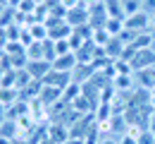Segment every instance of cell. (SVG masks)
Returning <instances> with one entry per match:
<instances>
[{"instance_id": "cell-1", "label": "cell", "mask_w": 155, "mask_h": 144, "mask_svg": "<svg viewBox=\"0 0 155 144\" xmlns=\"http://www.w3.org/2000/svg\"><path fill=\"white\" fill-rule=\"evenodd\" d=\"M124 29H129V31H134V34L148 31V29H150V15L141 10V12H136V15L124 17Z\"/></svg>"}, {"instance_id": "cell-2", "label": "cell", "mask_w": 155, "mask_h": 144, "mask_svg": "<svg viewBox=\"0 0 155 144\" xmlns=\"http://www.w3.org/2000/svg\"><path fill=\"white\" fill-rule=\"evenodd\" d=\"M67 24L72 29H79V26H88L91 24V10L84 7V5H77L67 12Z\"/></svg>"}, {"instance_id": "cell-3", "label": "cell", "mask_w": 155, "mask_h": 144, "mask_svg": "<svg viewBox=\"0 0 155 144\" xmlns=\"http://www.w3.org/2000/svg\"><path fill=\"white\" fill-rule=\"evenodd\" d=\"M48 137L55 144H64L67 139H72V127L64 123V120H53L48 125Z\"/></svg>"}, {"instance_id": "cell-4", "label": "cell", "mask_w": 155, "mask_h": 144, "mask_svg": "<svg viewBox=\"0 0 155 144\" xmlns=\"http://www.w3.org/2000/svg\"><path fill=\"white\" fill-rule=\"evenodd\" d=\"M131 67L134 72H141V70H148V67H155V53L153 48H143V51H136V55L131 58Z\"/></svg>"}, {"instance_id": "cell-5", "label": "cell", "mask_w": 155, "mask_h": 144, "mask_svg": "<svg viewBox=\"0 0 155 144\" xmlns=\"http://www.w3.org/2000/svg\"><path fill=\"white\" fill-rule=\"evenodd\" d=\"M26 70H29V75H31L34 79L43 82V77L53 70V62L50 60H29L26 62Z\"/></svg>"}, {"instance_id": "cell-6", "label": "cell", "mask_w": 155, "mask_h": 144, "mask_svg": "<svg viewBox=\"0 0 155 144\" xmlns=\"http://www.w3.org/2000/svg\"><path fill=\"white\" fill-rule=\"evenodd\" d=\"M69 82H72V72H60V70H50V72L43 77V84L58 86V89H64Z\"/></svg>"}, {"instance_id": "cell-7", "label": "cell", "mask_w": 155, "mask_h": 144, "mask_svg": "<svg viewBox=\"0 0 155 144\" xmlns=\"http://www.w3.org/2000/svg\"><path fill=\"white\" fill-rule=\"evenodd\" d=\"M60 99H62V89L43 84V89H41V96H38V101H41V103H45V106L50 108V106H53V103H58Z\"/></svg>"}, {"instance_id": "cell-8", "label": "cell", "mask_w": 155, "mask_h": 144, "mask_svg": "<svg viewBox=\"0 0 155 144\" xmlns=\"http://www.w3.org/2000/svg\"><path fill=\"white\" fill-rule=\"evenodd\" d=\"M79 65L77 55L74 53H69V55H60L53 60V70H60V72H74V67Z\"/></svg>"}, {"instance_id": "cell-9", "label": "cell", "mask_w": 155, "mask_h": 144, "mask_svg": "<svg viewBox=\"0 0 155 144\" xmlns=\"http://www.w3.org/2000/svg\"><path fill=\"white\" fill-rule=\"evenodd\" d=\"M136 82H138V86L141 89H146V91H153L155 89V67H148V70H141V72H134Z\"/></svg>"}, {"instance_id": "cell-10", "label": "cell", "mask_w": 155, "mask_h": 144, "mask_svg": "<svg viewBox=\"0 0 155 144\" xmlns=\"http://www.w3.org/2000/svg\"><path fill=\"white\" fill-rule=\"evenodd\" d=\"M122 53H124V43L119 41L117 36H112L110 41L105 43V55H107L110 60H117V58H122Z\"/></svg>"}, {"instance_id": "cell-11", "label": "cell", "mask_w": 155, "mask_h": 144, "mask_svg": "<svg viewBox=\"0 0 155 144\" xmlns=\"http://www.w3.org/2000/svg\"><path fill=\"white\" fill-rule=\"evenodd\" d=\"M81 94H84V84L74 82V79H72V82H69L64 89H62V99H64L67 103H72L77 96H81Z\"/></svg>"}, {"instance_id": "cell-12", "label": "cell", "mask_w": 155, "mask_h": 144, "mask_svg": "<svg viewBox=\"0 0 155 144\" xmlns=\"http://www.w3.org/2000/svg\"><path fill=\"white\" fill-rule=\"evenodd\" d=\"M117 91H122V94H129V91H134V77L131 75H117L115 79H112Z\"/></svg>"}, {"instance_id": "cell-13", "label": "cell", "mask_w": 155, "mask_h": 144, "mask_svg": "<svg viewBox=\"0 0 155 144\" xmlns=\"http://www.w3.org/2000/svg\"><path fill=\"white\" fill-rule=\"evenodd\" d=\"M15 101H19V89H10V86H0V106H12Z\"/></svg>"}, {"instance_id": "cell-14", "label": "cell", "mask_w": 155, "mask_h": 144, "mask_svg": "<svg viewBox=\"0 0 155 144\" xmlns=\"http://www.w3.org/2000/svg\"><path fill=\"white\" fill-rule=\"evenodd\" d=\"M29 60H45V41H34L26 48Z\"/></svg>"}, {"instance_id": "cell-15", "label": "cell", "mask_w": 155, "mask_h": 144, "mask_svg": "<svg viewBox=\"0 0 155 144\" xmlns=\"http://www.w3.org/2000/svg\"><path fill=\"white\" fill-rule=\"evenodd\" d=\"M110 36H119L122 31H124V19L122 17H107V22H105V26H103Z\"/></svg>"}, {"instance_id": "cell-16", "label": "cell", "mask_w": 155, "mask_h": 144, "mask_svg": "<svg viewBox=\"0 0 155 144\" xmlns=\"http://www.w3.org/2000/svg\"><path fill=\"white\" fill-rule=\"evenodd\" d=\"M26 29H29V34L34 36V41H45V39H48V26H45L43 22H31Z\"/></svg>"}, {"instance_id": "cell-17", "label": "cell", "mask_w": 155, "mask_h": 144, "mask_svg": "<svg viewBox=\"0 0 155 144\" xmlns=\"http://www.w3.org/2000/svg\"><path fill=\"white\" fill-rule=\"evenodd\" d=\"M103 5H105L107 17H122V19H124V12H122V0H103Z\"/></svg>"}, {"instance_id": "cell-18", "label": "cell", "mask_w": 155, "mask_h": 144, "mask_svg": "<svg viewBox=\"0 0 155 144\" xmlns=\"http://www.w3.org/2000/svg\"><path fill=\"white\" fill-rule=\"evenodd\" d=\"M53 51H55V58H60V55H69V53H74V48H72L69 39H60V41H53Z\"/></svg>"}, {"instance_id": "cell-19", "label": "cell", "mask_w": 155, "mask_h": 144, "mask_svg": "<svg viewBox=\"0 0 155 144\" xmlns=\"http://www.w3.org/2000/svg\"><path fill=\"white\" fill-rule=\"evenodd\" d=\"M141 10H143V0H122V12H124V17L136 15V12H141Z\"/></svg>"}, {"instance_id": "cell-20", "label": "cell", "mask_w": 155, "mask_h": 144, "mask_svg": "<svg viewBox=\"0 0 155 144\" xmlns=\"http://www.w3.org/2000/svg\"><path fill=\"white\" fill-rule=\"evenodd\" d=\"M110 39H112V36H110L105 29H93V36H91V41L96 43L98 48H105V43L110 41Z\"/></svg>"}, {"instance_id": "cell-21", "label": "cell", "mask_w": 155, "mask_h": 144, "mask_svg": "<svg viewBox=\"0 0 155 144\" xmlns=\"http://www.w3.org/2000/svg\"><path fill=\"white\" fill-rule=\"evenodd\" d=\"M31 82H34V77L29 75L26 67H24V70H17V89H19V91L26 86V84H31Z\"/></svg>"}, {"instance_id": "cell-22", "label": "cell", "mask_w": 155, "mask_h": 144, "mask_svg": "<svg viewBox=\"0 0 155 144\" xmlns=\"http://www.w3.org/2000/svg\"><path fill=\"white\" fill-rule=\"evenodd\" d=\"M138 144H155V132H150V130H141Z\"/></svg>"}, {"instance_id": "cell-23", "label": "cell", "mask_w": 155, "mask_h": 144, "mask_svg": "<svg viewBox=\"0 0 155 144\" xmlns=\"http://www.w3.org/2000/svg\"><path fill=\"white\" fill-rule=\"evenodd\" d=\"M98 144H119V137L117 135H100Z\"/></svg>"}, {"instance_id": "cell-24", "label": "cell", "mask_w": 155, "mask_h": 144, "mask_svg": "<svg viewBox=\"0 0 155 144\" xmlns=\"http://www.w3.org/2000/svg\"><path fill=\"white\" fill-rule=\"evenodd\" d=\"M119 144H138V137L129 135V132H124V135L119 137Z\"/></svg>"}, {"instance_id": "cell-25", "label": "cell", "mask_w": 155, "mask_h": 144, "mask_svg": "<svg viewBox=\"0 0 155 144\" xmlns=\"http://www.w3.org/2000/svg\"><path fill=\"white\" fill-rule=\"evenodd\" d=\"M143 12L155 15V0H143Z\"/></svg>"}, {"instance_id": "cell-26", "label": "cell", "mask_w": 155, "mask_h": 144, "mask_svg": "<svg viewBox=\"0 0 155 144\" xmlns=\"http://www.w3.org/2000/svg\"><path fill=\"white\" fill-rule=\"evenodd\" d=\"M60 5L67 7V10H72V7H77V5H79V0H60Z\"/></svg>"}, {"instance_id": "cell-27", "label": "cell", "mask_w": 155, "mask_h": 144, "mask_svg": "<svg viewBox=\"0 0 155 144\" xmlns=\"http://www.w3.org/2000/svg\"><path fill=\"white\" fill-rule=\"evenodd\" d=\"M148 130H150V132H155V111L150 113V123H148Z\"/></svg>"}, {"instance_id": "cell-28", "label": "cell", "mask_w": 155, "mask_h": 144, "mask_svg": "<svg viewBox=\"0 0 155 144\" xmlns=\"http://www.w3.org/2000/svg\"><path fill=\"white\" fill-rule=\"evenodd\" d=\"M64 144H88L86 139H77V137H72V139H67Z\"/></svg>"}, {"instance_id": "cell-29", "label": "cell", "mask_w": 155, "mask_h": 144, "mask_svg": "<svg viewBox=\"0 0 155 144\" xmlns=\"http://www.w3.org/2000/svg\"><path fill=\"white\" fill-rule=\"evenodd\" d=\"M5 123V106H0V125Z\"/></svg>"}]
</instances>
